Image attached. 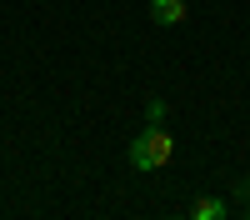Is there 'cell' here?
<instances>
[{
  "mask_svg": "<svg viewBox=\"0 0 250 220\" xmlns=\"http://www.w3.org/2000/svg\"><path fill=\"white\" fill-rule=\"evenodd\" d=\"M150 20L155 25H180L185 20V0H150Z\"/></svg>",
  "mask_w": 250,
  "mask_h": 220,
  "instance_id": "cell-2",
  "label": "cell"
},
{
  "mask_svg": "<svg viewBox=\"0 0 250 220\" xmlns=\"http://www.w3.org/2000/svg\"><path fill=\"white\" fill-rule=\"evenodd\" d=\"M190 215H195V220H220V215H225V200H210V195H205V200L190 205Z\"/></svg>",
  "mask_w": 250,
  "mask_h": 220,
  "instance_id": "cell-3",
  "label": "cell"
},
{
  "mask_svg": "<svg viewBox=\"0 0 250 220\" xmlns=\"http://www.w3.org/2000/svg\"><path fill=\"white\" fill-rule=\"evenodd\" d=\"M175 155V140H170V130L160 125V120H150L140 135H135V145H130V165L135 170H160L165 160Z\"/></svg>",
  "mask_w": 250,
  "mask_h": 220,
  "instance_id": "cell-1",
  "label": "cell"
}]
</instances>
